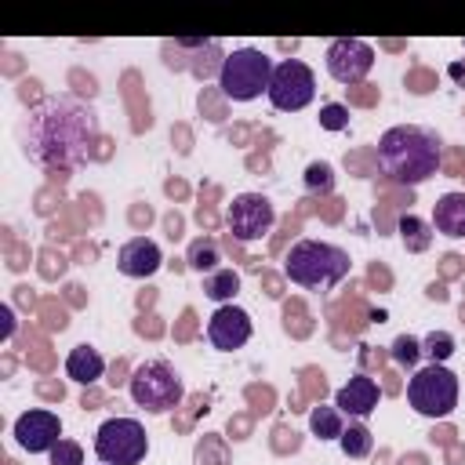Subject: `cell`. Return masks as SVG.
I'll return each instance as SVG.
<instances>
[{
    "label": "cell",
    "mask_w": 465,
    "mask_h": 465,
    "mask_svg": "<svg viewBox=\"0 0 465 465\" xmlns=\"http://www.w3.org/2000/svg\"><path fill=\"white\" fill-rule=\"evenodd\" d=\"M18 142L40 171L69 174L87 163V153L98 142V113L76 94H47L18 124Z\"/></svg>",
    "instance_id": "1"
},
{
    "label": "cell",
    "mask_w": 465,
    "mask_h": 465,
    "mask_svg": "<svg viewBox=\"0 0 465 465\" xmlns=\"http://www.w3.org/2000/svg\"><path fill=\"white\" fill-rule=\"evenodd\" d=\"M378 167L396 185H421L440 171V138L418 124H396L378 138Z\"/></svg>",
    "instance_id": "2"
},
{
    "label": "cell",
    "mask_w": 465,
    "mask_h": 465,
    "mask_svg": "<svg viewBox=\"0 0 465 465\" xmlns=\"http://www.w3.org/2000/svg\"><path fill=\"white\" fill-rule=\"evenodd\" d=\"M283 276L305 291H331L349 276V254L327 240H298L283 258Z\"/></svg>",
    "instance_id": "3"
},
{
    "label": "cell",
    "mask_w": 465,
    "mask_h": 465,
    "mask_svg": "<svg viewBox=\"0 0 465 465\" xmlns=\"http://www.w3.org/2000/svg\"><path fill=\"white\" fill-rule=\"evenodd\" d=\"M272 58L258 47H236L218 65V87L232 102H254L258 94H269L272 84Z\"/></svg>",
    "instance_id": "4"
},
{
    "label": "cell",
    "mask_w": 465,
    "mask_h": 465,
    "mask_svg": "<svg viewBox=\"0 0 465 465\" xmlns=\"http://www.w3.org/2000/svg\"><path fill=\"white\" fill-rule=\"evenodd\" d=\"M127 392L134 400V407L149 411V414H167L182 403L185 385L178 378V371L167 360H145L131 371L127 378Z\"/></svg>",
    "instance_id": "5"
},
{
    "label": "cell",
    "mask_w": 465,
    "mask_h": 465,
    "mask_svg": "<svg viewBox=\"0 0 465 465\" xmlns=\"http://www.w3.org/2000/svg\"><path fill=\"white\" fill-rule=\"evenodd\" d=\"M407 403L421 418H447L458 407V374L443 363H425L407 381Z\"/></svg>",
    "instance_id": "6"
},
{
    "label": "cell",
    "mask_w": 465,
    "mask_h": 465,
    "mask_svg": "<svg viewBox=\"0 0 465 465\" xmlns=\"http://www.w3.org/2000/svg\"><path fill=\"white\" fill-rule=\"evenodd\" d=\"M94 454L102 465H138L149 454V436L138 418H105L94 432Z\"/></svg>",
    "instance_id": "7"
},
{
    "label": "cell",
    "mask_w": 465,
    "mask_h": 465,
    "mask_svg": "<svg viewBox=\"0 0 465 465\" xmlns=\"http://www.w3.org/2000/svg\"><path fill=\"white\" fill-rule=\"evenodd\" d=\"M225 225H229V236L236 243H258L272 232L276 225V207L269 196L262 193H240L232 196V203L225 207Z\"/></svg>",
    "instance_id": "8"
},
{
    "label": "cell",
    "mask_w": 465,
    "mask_h": 465,
    "mask_svg": "<svg viewBox=\"0 0 465 465\" xmlns=\"http://www.w3.org/2000/svg\"><path fill=\"white\" fill-rule=\"evenodd\" d=\"M316 98V73L302 62V58H283L272 69V84H269V102L280 113H298Z\"/></svg>",
    "instance_id": "9"
},
{
    "label": "cell",
    "mask_w": 465,
    "mask_h": 465,
    "mask_svg": "<svg viewBox=\"0 0 465 465\" xmlns=\"http://www.w3.org/2000/svg\"><path fill=\"white\" fill-rule=\"evenodd\" d=\"M323 62L338 84H363L367 73L374 69V47L360 36H338L327 44Z\"/></svg>",
    "instance_id": "10"
},
{
    "label": "cell",
    "mask_w": 465,
    "mask_h": 465,
    "mask_svg": "<svg viewBox=\"0 0 465 465\" xmlns=\"http://www.w3.org/2000/svg\"><path fill=\"white\" fill-rule=\"evenodd\" d=\"M62 440V418L54 411L33 407L15 418V443L29 454H51L54 443Z\"/></svg>",
    "instance_id": "11"
},
{
    "label": "cell",
    "mask_w": 465,
    "mask_h": 465,
    "mask_svg": "<svg viewBox=\"0 0 465 465\" xmlns=\"http://www.w3.org/2000/svg\"><path fill=\"white\" fill-rule=\"evenodd\" d=\"M251 316H247V309H240V305H218L214 312H211V320H207V341L218 349V352H232V349H243L247 341H251Z\"/></svg>",
    "instance_id": "12"
},
{
    "label": "cell",
    "mask_w": 465,
    "mask_h": 465,
    "mask_svg": "<svg viewBox=\"0 0 465 465\" xmlns=\"http://www.w3.org/2000/svg\"><path fill=\"white\" fill-rule=\"evenodd\" d=\"M378 400H381V389H378V381L367 378V374H352V378L334 392V407H338L341 414H349L352 421L371 418L374 407H378Z\"/></svg>",
    "instance_id": "13"
},
{
    "label": "cell",
    "mask_w": 465,
    "mask_h": 465,
    "mask_svg": "<svg viewBox=\"0 0 465 465\" xmlns=\"http://www.w3.org/2000/svg\"><path fill=\"white\" fill-rule=\"evenodd\" d=\"M160 265H163V254H160L156 240H149V236H134L116 251V269L131 280H149Z\"/></svg>",
    "instance_id": "14"
},
{
    "label": "cell",
    "mask_w": 465,
    "mask_h": 465,
    "mask_svg": "<svg viewBox=\"0 0 465 465\" xmlns=\"http://www.w3.org/2000/svg\"><path fill=\"white\" fill-rule=\"evenodd\" d=\"M432 229L447 240H465V193H443L432 203Z\"/></svg>",
    "instance_id": "15"
},
{
    "label": "cell",
    "mask_w": 465,
    "mask_h": 465,
    "mask_svg": "<svg viewBox=\"0 0 465 465\" xmlns=\"http://www.w3.org/2000/svg\"><path fill=\"white\" fill-rule=\"evenodd\" d=\"M102 374H105V360H102V352L94 345L84 341V345H73L69 349V356H65V378H73L80 385H94Z\"/></svg>",
    "instance_id": "16"
},
{
    "label": "cell",
    "mask_w": 465,
    "mask_h": 465,
    "mask_svg": "<svg viewBox=\"0 0 465 465\" xmlns=\"http://www.w3.org/2000/svg\"><path fill=\"white\" fill-rule=\"evenodd\" d=\"M236 291H240V272L229 269V265H218L214 272L203 276V294H207L211 302H218V305H229Z\"/></svg>",
    "instance_id": "17"
},
{
    "label": "cell",
    "mask_w": 465,
    "mask_h": 465,
    "mask_svg": "<svg viewBox=\"0 0 465 465\" xmlns=\"http://www.w3.org/2000/svg\"><path fill=\"white\" fill-rule=\"evenodd\" d=\"M432 222H421L418 214H403L400 218V236H403V247L411 251V254H421V251H429L432 247Z\"/></svg>",
    "instance_id": "18"
},
{
    "label": "cell",
    "mask_w": 465,
    "mask_h": 465,
    "mask_svg": "<svg viewBox=\"0 0 465 465\" xmlns=\"http://www.w3.org/2000/svg\"><path fill=\"white\" fill-rule=\"evenodd\" d=\"M309 429H312V436H320V440H341V432H345L341 411H338L334 403H331V407H312Z\"/></svg>",
    "instance_id": "19"
},
{
    "label": "cell",
    "mask_w": 465,
    "mask_h": 465,
    "mask_svg": "<svg viewBox=\"0 0 465 465\" xmlns=\"http://www.w3.org/2000/svg\"><path fill=\"white\" fill-rule=\"evenodd\" d=\"M185 262H189V269L193 272H200V276H207V272H214L218 269V243L211 240V236H200V240H193L189 243V254H185Z\"/></svg>",
    "instance_id": "20"
},
{
    "label": "cell",
    "mask_w": 465,
    "mask_h": 465,
    "mask_svg": "<svg viewBox=\"0 0 465 465\" xmlns=\"http://www.w3.org/2000/svg\"><path fill=\"white\" fill-rule=\"evenodd\" d=\"M341 450H345V458H367L371 454V447H374V440H371V429L363 425V421H352L345 432H341Z\"/></svg>",
    "instance_id": "21"
},
{
    "label": "cell",
    "mask_w": 465,
    "mask_h": 465,
    "mask_svg": "<svg viewBox=\"0 0 465 465\" xmlns=\"http://www.w3.org/2000/svg\"><path fill=\"white\" fill-rule=\"evenodd\" d=\"M421 352L429 356V363H443V360H450V356H454V334H447V331H432V334L421 341Z\"/></svg>",
    "instance_id": "22"
},
{
    "label": "cell",
    "mask_w": 465,
    "mask_h": 465,
    "mask_svg": "<svg viewBox=\"0 0 465 465\" xmlns=\"http://www.w3.org/2000/svg\"><path fill=\"white\" fill-rule=\"evenodd\" d=\"M418 356H421V341H418V338H411V334H400V338L392 341V360H396L400 367H411V363H418Z\"/></svg>",
    "instance_id": "23"
},
{
    "label": "cell",
    "mask_w": 465,
    "mask_h": 465,
    "mask_svg": "<svg viewBox=\"0 0 465 465\" xmlns=\"http://www.w3.org/2000/svg\"><path fill=\"white\" fill-rule=\"evenodd\" d=\"M51 465H84V447L76 440H58L51 450Z\"/></svg>",
    "instance_id": "24"
},
{
    "label": "cell",
    "mask_w": 465,
    "mask_h": 465,
    "mask_svg": "<svg viewBox=\"0 0 465 465\" xmlns=\"http://www.w3.org/2000/svg\"><path fill=\"white\" fill-rule=\"evenodd\" d=\"M305 185L312 189V193H327L331 185H334V171H331V163H309V171H305Z\"/></svg>",
    "instance_id": "25"
},
{
    "label": "cell",
    "mask_w": 465,
    "mask_h": 465,
    "mask_svg": "<svg viewBox=\"0 0 465 465\" xmlns=\"http://www.w3.org/2000/svg\"><path fill=\"white\" fill-rule=\"evenodd\" d=\"M320 127H327V131H345V127H349V109L338 105V102L323 105V109H320Z\"/></svg>",
    "instance_id": "26"
}]
</instances>
